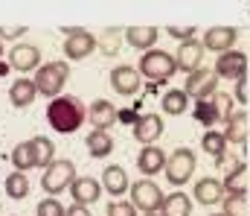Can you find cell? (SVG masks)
I'll use <instances>...</instances> for the list:
<instances>
[{
	"label": "cell",
	"instance_id": "1",
	"mask_svg": "<svg viewBox=\"0 0 250 216\" xmlns=\"http://www.w3.org/2000/svg\"><path fill=\"white\" fill-rule=\"evenodd\" d=\"M87 120V108L79 96L73 94H62L56 99H50L47 105V123L59 132V135H73L82 129V123Z\"/></svg>",
	"mask_w": 250,
	"mask_h": 216
},
{
	"label": "cell",
	"instance_id": "2",
	"mask_svg": "<svg viewBox=\"0 0 250 216\" xmlns=\"http://www.w3.org/2000/svg\"><path fill=\"white\" fill-rule=\"evenodd\" d=\"M140 76H146L148 82H169L175 71H178V62H175V56H169V53H163V50H148V53H143L140 56Z\"/></svg>",
	"mask_w": 250,
	"mask_h": 216
},
{
	"label": "cell",
	"instance_id": "3",
	"mask_svg": "<svg viewBox=\"0 0 250 216\" xmlns=\"http://www.w3.org/2000/svg\"><path fill=\"white\" fill-rule=\"evenodd\" d=\"M67 79H70L67 62H47V65H41V68L35 71V79H32V82H35V88H38L41 96L56 99V96H62Z\"/></svg>",
	"mask_w": 250,
	"mask_h": 216
},
{
	"label": "cell",
	"instance_id": "4",
	"mask_svg": "<svg viewBox=\"0 0 250 216\" xmlns=\"http://www.w3.org/2000/svg\"><path fill=\"white\" fill-rule=\"evenodd\" d=\"M76 181V164L73 161H53L47 169H44V175H41V187H44V193H50V196H56V193H64V190H70V184Z\"/></svg>",
	"mask_w": 250,
	"mask_h": 216
},
{
	"label": "cell",
	"instance_id": "5",
	"mask_svg": "<svg viewBox=\"0 0 250 216\" xmlns=\"http://www.w3.org/2000/svg\"><path fill=\"white\" fill-rule=\"evenodd\" d=\"M93 50H96V35H90L87 29H79V26L64 29V59L67 62H82Z\"/></svg>",
	"mask_w": 250,
	"mask_h": 216
},
{
	"label": "cell",
	"instance_id": "6",
	"mask_svg": "<svg viewBox=\"0 0 250 216\" xmlns=\"http://www.w3.org/2000/svg\"><path fill=\"white\" fill-rule=\"evenodd\" d=\"M163 202H166V196H163V190L154 181H148V178L134 181V187H131V205L137 211H143V214H160Z\"/></svg>",
	"mask_w": 250,
	"mask_h": 216
},
{
	"label": "cell",
	"instance_id": "7",
	"mask_svg": "<svg viewBox=\"0 0 250 216\" xmlns=\"http://www.w3.org/2000/svg\"><path fill=\"white\" fill-rule=\"evenodd\" d=\"M192 172H195V152L187 149V146L175 149L169 155V161H166V178H169V184L184 187L189 178H192Z\"/></svg>",
	"mask_w": 250,
	"mask_h": 216
},
{
	"label": "cell",
	"instance_id": "8",
	"mask_svg": "<svg viewBox=\"0 0 250 216\" xmlns=\"http://www.w3.org/2000/svg\"><path fill=\"white\" fill-rule=\"evenodd\" d=\"M215 88H218V76L215 71H207V68H198V71H192L187 76V96L189 99H209V96H215Z\"/></svg>",
	"mask_w": 250,
	"mask_h": 216
},
{
	"label": "cell",
	"instance_id": "9",
	"mask_svg": "<svg viewBox=\"0 0 250 216\" xmlns=\"http://www.w3.org/2000/svg\"><path fill=\"white\" fill-rule=\"evenodd\" d=\"M6 59L18 73H29L41 68V50L35 44H15L12 50H6Z\"/></svg>",
	"mask_w": 250,
	"mask_h": 216
},
{
	"label": "cell",
	"instance_id": "10",
	"mask_svg": "<svg viewBox=\"0 0 250 216\" xmlns=\"http://www.w3.org/2000/svg\"><path fill=\"white\" fill-rule=\"evenodd\" d=\"M248 71V56L239 53V50H230V53H221L218 62H215V76L218 79H236L242 82Z\"/></svg>",
	"mask_w": 250,
	"mask_h": 216
},
{
	"label": "cell",
	"instance_id": "11",
	"mask_svg": "<svg viewBox=\"0 0 250 216\" xmlns=\"http://www.w3.org/2000/svg\"><path fill=\"white\" fill-rule=\"evenodd\" d=\"M236 38H239V29H233V26H212V29H207L204 32V50H212V53H230L233 50V44H236Z\"/></svg>",
	"mask_w": 250,
	"mask_h": 216
},
{
	"label": "cell",
	"instance_id": "12",
	"mask_svg": "<svg viewBox=\"0 0 250 216\" xmlns=\"http://www.w3.org/2000/svg\"><path fill=\"white\" fill-rule=\"evenodd\" d=\"M70 196L76 205H93L99 196H102V181L90 178V175H76V181L70 184Z\"/></svg>",
	"mask_w": 250,
	"mask_h": 216
},
{
	"label": "cell",
	"instance_id": "13",
	"mask_svg": "<svg viewBox=\"0 0 250 216\" xmlns=\"http://www.w3.org/2000/svg\"><path fill=\"white\" fill-rule=\"evenodd\" d=\"M87 120H90V126H93V129L108 132V129L120 120V111L114 108V102H111V99H96V102L87 108Z\"/></svg>",
	"mask_w": 250,
	"mask_h": 216
},
{
	"label": "cell",
	"instance_id": "14",
	"mask_svg": "<svg viewBox=\"0 0 250 216\" xmlns=\"http://www.w3.org/2000/svg\"><path fill=\"white\" fill-rule=\"evenodd\" d=\"M111 88L120 96H134L140 91V71H134L131 65H120L111 71Z\"/></svg>",
	"mask_w": 250,
	"mask_h": 216
},
{
	"label": "cell",
	"instance_id": "15",
	"mask_svg": "<svg viewBox=\"0 0 250 216\" xmlns=\"http://www.w3.org/2000/svg\"><path fill=\"white\" fill-rule=\"evenodd\" d=\"M166 155H163V149L160 146H143L140 149V155H137V169L143 172V175H157L160 169H166Z\"/></svg>",
	"mask_w": 250,
	"mask_h": 216
},
{
	"label": "cell",
	"instance_id": "16",
	"mask_svg": "<svg viewBox=\"0 0 250 216\" xmlns=\"http://www.w3.org/2000/svg\"><path fill=\"white\" fill-rule=\"evenodd\" d=\"M160 135H163V120H160L157 114H143V117L134 123V138L143 146H151Z\"/></svg>",
	"mask_w": 250,
	"mask_h": 216
},
{
	"label": "cell",
	"instance_id": "17",
	"mask_svg": "<svg viewBox=\"0 0 250 216\" xmlns=\"http://www.w3.org/2000/svg\"><path fill=\"white\" fill-rule=\"evenodd\" d=\"M175 62H178V71H187V73H192V71H198L201 68V62H204V44L201 41H184L181 44V53L175 56Z\"/></svg>",
	"mask_w": 250,
	"mask_h": 216
},
{
	"label": "cell",
	"instance_id": "18",
	"mask_svg": "<svg viewBox=\"0 0 250 216\" xmlns=\"http://www.w3.org/2000/svg\"><path fill=\"white\" fill-rule=\"evenodd\" d=\"M35 96H38V88H35V82H32V79H26V76L15 79V82H12V88H9V99H12V105H15V108H26V105H32V102H35Z\"/></svg>",
	"mask_w": 250,
	"mask_h": 216
},
{
	"label": "cell",
	"instance_id": "19",
	"mask_svg": "<svg viewBox=\"0 0 250 216\" xmlns=\"http://www.w3.org/2000/svg\"><path fill=\"white\" fill-rule=\"evenodd\" d=\"M195 199L201 202V205H218L221 199H224V184L218 181V178H201L198 184H195Z\"/></svg>",
	"mask_w": 250,
	"mask_h": 216
},
{
	"label": "cell",
	"instance_id": "20",
	"mask_svg": "<svg viewBox=\"0 0 250 216\" xmlns=\"http://www.w3.org/2000/svg\"><path fill=\"white\" fill-rule=\"evenodd\" d=\"M157 26H131V29H125V41L134 47V50H151L154 44H157Z\"/></svg>",
	"mask_w": 250,
	"mask_h": 216
},
{
	"label": "cell",
	"instance_id": "21",
	"mask_svg": "<svg viewBox=\"0 0 250 216\" xmlns=\"http://www.w3.org/2000/svg\"><path fill=\"white\" fill-rule=\"evenodd\" d=\"M102 187L111 193V196H123L128 193V175H125L123 167H117V164H111V167H105L102 169Z\"/></svg>",
	"mask_w": 250,
	"mask_h": 216
},
{
	"label": "cell",
	"instance_id": "22",
	"mask_svg": "<svg viewBox=\"0 0 250 216\" xmlns=\"http://www.w3.org/2000/svg\"><path fill=\"white\" fill-rule=\"evenodd\" d=\"M248 126H250V117L245 111H233L230 117H227V132H224V138H227V144H236L242 146L248 141Z\"/></svg>",
	"mask_w": 250,
	"mask_h": 216
},
{
	"label": "cell",
	"instance_id": "23",
	"mask_svg": "<svg viewBox=\"0 0 250 216\" xmlns=\"http://www.w3.org/2000/svg\"><path fill=\"white\" fill-rule=\"evenodd\" d=\"M87 155L90 158H108L111 152H114V138H111V132H99V129H93L90 135H87Z\"/></svg>",
	"mask_w": 250,
	"mask_h": 216
},
{
	"label": "cell",
	"instance_id": "24",
	"mask_svg": "<svg viewBox=\"0 0 250 216\" xmlns=\"http://www.w3.org/2000/svg\"><path fill=\"white\" fill-rule=\"evenodd\" d=\"M3 187H6V196L15 199V202H21V199L29 196V178H26V172H18V169L9 172L6 181H3Z\"/></svg>",
	"mask_w": 250,
	"mask_h": 216
},
{
	"label": "cell",
	"instance_id": "25",
	"mask_svg": "<svg viewBox=\"0 0 250 216\" xmlns=\"http://www.w3.org/2000/svg\"><path fill=\"white\" fill-rule=\"evenodd\" d=\"M160 214L163 216H189L192 214V199H189L187 193H169L166 202H163V208H160Z\"/></svg>",
	"mask_w": 250,
	"mask_h": 216
},
{
	"label": "cell",
	"instance_id": "26",
	"mask_svg": "<svg viewBox=\"0 0 250 216\" xmlns=\"http://www.w3.org/2000/svg\"><path fill=\"white\" fill-rule=\"evenodd\" d=\"M221 202H224V214L227 216H245L248 214V187H242V190H230Z\"/></svg>",
	"mask_w": 250,
	"mask_h": 216
},
{
	"label": "cell",
	"instance_id": "27",
	"mask_svg": "<svg viewBox=\"0 0 250 216\" xmlns=\"http://www.w3.org/2000/svg\"><path fill=\"white\" fill-rule=\"evenodd\" d=\"M32 152H35V167L47 169L56 161V146L50 138H32Z\"/></svg>",
	"mask_w": 250,
	"mask_h": 216
},
{
	"label": "cell",
	"instance_id": "28",
	"mask_svg": "<svg viewBox=\"0 0 250 216\" xmlns=\"http://www.w3.org/2000/svg\"><path fill=\"white\" fill-rule=\"evenodd\" d=\"M12 164H15V169H18V172H26V169H32V167H35L32 141H26V144H18L15 149H12Z\"/></svg>",
	"mask_w": 250,
	"mask_h": 216
},
{
	"label": "cell",
	"instance_id": "29",
	"mask_svg": "<svg viewBox=\"0 0 250 216\" xmlns=\"http://www.w3.org/2000/svg\"><path fill=\"white\" fill-rule=\"evenodd\" d=\"M189 108V96H187V91H181V88H175V91H169L166 96H163V111L166 114H184Z\"/></svg>",
	"mask_w": 250,
	"mask_h": 216
},
{
	"label": "cell",
	"instance_id": "30",
	"mask_svg": "<svg viewBox=\"0 0 250 216\" xmlns=\"http://www.w3.org/2000/svg\"><path fill=\"white\" fill-rule=\"evenodd\" d=\"M204 152H209V155H215V158H221L224 155V149H227V138H224V132H207L204 135Z\"/></svg>",
	"mask_w": 250,
	"mask_h": 216
},
{
	"label": "cell",
	"instance_id": "31",
	"mask_svg": "<svg viewBox=\"0 0 250 216\" xmlns=\"http://www.w3.org/2000/svg\"><path fill=\"white\" fill-rule=\"evenodd\" d=\"M35 214H38V216H64V214H67V208H64L56 196H50V199H41V202H38Z\"/></svg>",
	"mask_w": 250,
	"mask_h": 216
},
{
	"label": "cell",
	"instance_id": "32",
	"mask_svg": "<svg viewBox=\"0 0 250 216\" xmlns=\"http://www.w3.org/2000/svg\"><path fill=\"white\" fill-rule=\"evenodd\" d=\"M96 44H99L108 56H114V53L120 50V29H105L102 38H96Z\"/></svg>",
	"mask_w": 250,
	"mask_h": 216
},
{
	"label": "cell",
	"instance_id": "33",
	"mask_svg": "<svg viewBox=\"0 0 250 216\" xmlns=\"http://www.w3.org/2000/svg\"><path fill=\"white\" fill-rule=\"evenodd\" d=\"M166 32H169L175 41H181V44H184V41H192V38H195V32H198V29H195V26H166Z\"/></svg>",
	"mask_w": 250,
	"mask_h": 216
},
{
	"label": "cell",
	"instance_id": "34",
	"mask_svg": "<svg viewBox=\"0 0 250 216\" xmlns=\"http://www.w3.org/2000/svg\"><path fill=\"white\" fill-rule=\"evenodd\" d=\"M108 216H137V208L131 202H111L108 205Z\"/></svg>",
	"mask_w": 250,
	"mask_h": 216
},
{
	"label": "cell",
	"instance_id": "35",
	"mask_svg": "<svg viewBox=\"0 0 250 216\" xmlns=\"http://www.w3.org/2000/svg\"><path fill=\"white\" fill-rule=\"evenodd\" d=\"M26 35V26H0V41H18Z\"/></svg>",
	"mask_w": 250,
	"mask_h": 216
},
{
	"label": "cell",
	"instance_id": "36",
	"mask_svg": "<svg viewBox=\"0 0 250 216\" xmlns=\"http://www.w3.org/2000/svg\"><path fill=\"white\" fill-rule=\"evenodd\" d=\"M64 216H90V208H87V205H76V202H73V205L67 208V214H64Z\"/></svg>",
	"mask_w": 250,
	"mask_h": 216
},
{
	"label": "cell",
	"instance_id": "37",
	"mask_svg": "<svg viewBox=\"0 0 250 216\" xmlns=\"http://www.w3.org/2000/svg\"><path fill=\"white\" fill-rule=\"evenodd\" d=\"M0 56H6V50H3V41H0Z\"/></svg>",
	"mask_w": 250,
	"mask_h": 216
},
{
	"label": "cell",
	"instance_id": "38",
	"mask_svg": "<svg viewBox=\"0 0 250 216\" xmlns=\"http://www.w3.org/2000/svg\"><path fill=\"white\" fill-rule=\"evenodd\" d=\"M146 216H163V214H146Z\"/></svg>",
	"mask_w": 250,
	"mask_h": 216
},
{
	"label": "cell",
	"instance_id": "39",
	"mask_svg": "<svg viewBox=\"0 0 250 216\" xmlns=\"http://www.w3.org/2000/svg\"><path fill=\"white\" fill-rule=\"evenodd\" d=\"M212 216H227V214H212Z\"/></svg>",
	"mask_w": 250,
	"mask_h": 216
}]
</instances>
